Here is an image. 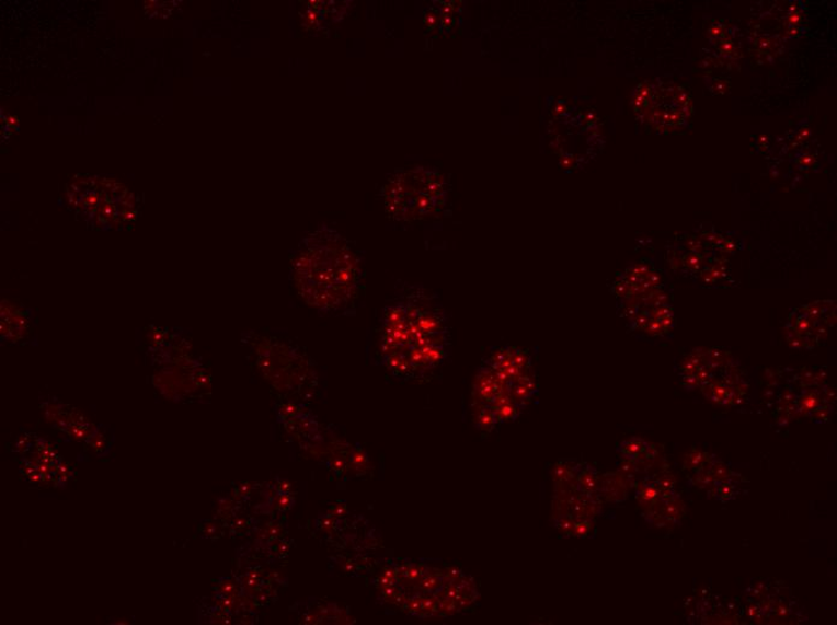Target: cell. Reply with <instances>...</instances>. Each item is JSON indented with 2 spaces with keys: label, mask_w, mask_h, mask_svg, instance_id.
<instances>
[{
  "label": "cell",
  "mask_w": 837,
  "mask_h": 625,
  "mask_svg": "<svg viewBox=\"0 0 837 625\" xmlns=\"http://www.w3.org/2000/svg\"><path fill=\"white\" fill-rule=\"evenodd\" d=\"M661 283V277L647 263H639L628 267L614 280L611 291L615 297L624 300L643 297L655 291Z\"/></svg>",
  "instance_id": "6"
},
{
  "label": "cell",
  "mask_w": 837,
  "mask_h": 625,
  "mask_svg": "<svg viewBox=\"0 0 837 625\" xmlns=\"http://www.w3.org/2000/svg\"><path fill=\"white\" fill-rule=\"evenodd\" d=\"M657 497V491L655 488H646L643 493V498L651 500Z\"/></svg>",
  "instance_id": "9"
},
{
  "label": "cell",
  "mask_w": 837,
  "mask_h": 625,
  "mask_svg": "<svg viewBox=\"0 0 837 625\" xmlns=\"http://www.w3.org/2000/svg\"><path fill=\"white\" fill-rule=\"evenodd\" d=\"M33 327V317L26 305L5 299L2 301L0 333L3 340L16 343L26 338Z\"/></svg>",
  "instance_id": "7"
},
{
  "label": "cell",
  "mask_w": 837,
  "mask_h": 625,
  "mask_svg": "<svg viewBox=\"0 0 837 625\" xmlns=\"http://www.w3.org/2000/svg\"><path fill=\"white\" fill-rule=\"evenodd\" d=\"M291 277L299 297L320 313H353L364 290L359 255L326 228L301 242L291 256Z\"/></svg>",
  "instance_id": "2"
},
{
  "label": "cell",
  "mask_w": 837,
  "mask_h": 625,
  "mask_svg": "<svg viewBox=\"0 0 837 625\" xmlns=\"http://www.w3.org/2000/svg\"><path fill=\"white\" fill-rule=\"evenodd\" d=\"M68 199L72 210L93 227L119 229L137 218L133 194L115 180L84 177L73 181Z\"/></svg>",
  "instance_id": "3"
},
{
  "label": "cell",
  "mask_w": 837,
  "mask_h": 625,
  "mask_svg": "<svg viewBox=\"0 0 837 625\" xmlns=\"http://www.w3.org/2000/svg\"><path fill=\"white\" fill-rule=\"evenodd\" d=\"M377 333L381 361L399 375L433 369L448 352L446 312L424 292L402 293L387 304Z\"/></svg>",
  "instance_id": "1"
},
{
  "label": "cell",
  "mask_w": 837,
  "mask_h": 625,
  "mask_svg": "<svg viewBox=\"0 0 837 625\" xmlns=\"http://www.w3.org/2000/svg\"><path fill=\"white\" fill-rule=\"evenodd\" d=\"M835 312V302H816L793 312L788 319L787 334L788 342L802 343L805 347L807 343L818 342L823 335H827V325L832 322Z\"/></svg>",
  "instance_id": "5"
},
{
  "label": "cell",
  "mask_w": 837,
  "mask_h": 625,
  "mask_svg": "<svg viewBox=\"0 0 837 625\" xmlns=\"http://www.w3.org/2000/svg\"><path fill=\"white\" fill-rule=\"evenodd\" d=\"M644 447V441L631 440L627 441V443H624L621 449L624 455L637 456L639 452H642L645 449Z\"/></svg>",
  "instance_id": "8"
},
{
  "label": "cell",
  "mask_w": 837,
  "mask_h": 625,
  "mask_svg": "<svg viewBox=\"0 0 837 625\" xmlns=\"http://www.w3.org/2000/svg\"><path fill=\"white\" fill-rule=\"evenodd\" d=\"M443 189L438 183L424 181L421 187L391 183L386 187V205L391 216L399 219H417L434 213L442 202Z\"/></svg>",
  "instance_id": "4"
}]
</instances>
